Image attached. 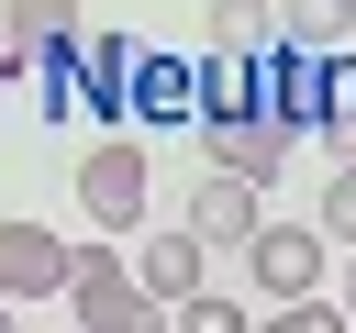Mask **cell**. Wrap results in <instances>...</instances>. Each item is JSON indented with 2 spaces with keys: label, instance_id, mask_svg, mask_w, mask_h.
<instances>
[{
  "label": "cell",
  "instance_id": "6da1fadb",
  "mask_svg": "<svg viewBox=\"0 0 356 333\" xmlns=\"http://www.w3.org/2000/svg\"><path fill=\"white\" fill-rule=\"evenodd\" d=\"M145 189H156V166H145V144H134V133H100V144L78 155V211H89V233L145 222Z\"/></svg>",
  "mask_w": 356,
  "mask_h": 333
},
{
  "label": "cell",
  "instance_id": "7a4b0ae2",
  "mask_svg": "<svg viewBox=\"0 0 356 333\" xmlns=\"http://www.w3.org/2000/svg\"><path fill=\"white\" fill-rule=\"evenodd\" d=\"M67 300H78V322H89V333H178V322L134 289V266H122L111 244H89V255L67 266Z\"/></svg>",
  "mask_w": 356,
  "mask_h": 333
},
{
  "label": "cell",
  "instance_id": "3957f363",
  "mask_svg": "<svg viewBox=\"0 0 356 333\" xmlns=\"http://www.w3.org/2000/svg\"><path fill=\"white\" fill-rule=\"evenodd\" d=\"M323 255H334V244H323L312 222H267V233L245 244V266H256V300H267V311H289V300H323Z\"/></svg>",
  "mask_w": 356,
  "mask_h": 333
},
{
  "label": "cell",
  "instance_id": "277c9868",
  "mask_svg": "<svg viewBox=\"0 0 356 333\" xmlns=\"http://www.w3.org/2000/svg\"><path fill=\"white\" fill-rule=\"evenodd\" d=\"M78 266V244L56 222H0V300H56Z\"/></svg>",
  "mask_w": 356,
  "mask_h": 333
},
{
  "label": "cell",
  "instance_id": "5b68a950",
  "mask_svg": "<svg viewBox=\"0 0 356 333\" xmlns=\"http://www.w3.org/2000/svg\"><path fill=\"white\" fill-rule=\"evenodd\" d=\"M323 67H334V56H300V44L267 56V122H278V133H323V100H334Z\"/></svg>",
  "mask_w": 356,
  "mask_h": 333
},
{
  "label": "cell",
  "instance_id": "8992f818",
  "mask_svg": "<svg viewBox=\"0 0 356 333\" xmlns=\"http://www.w3.org/2000/svg\"><path fill=\"white\" fill-rule=\"evenodd\" d=\"M189 233H200V244H256V233H267V189H245V178L211 166V178L189 189Z\"/></svg>",
  "mask_w": 356,
  "mask_h": 333
},
{
  "label": "cell",
  "instance_id": "52a82bcc",
  "mask_svg": "<svg viewBox=\"0 0 356 333\" xmlns=\"http://www.w3.org/2000/svg\"><path fill=\"white\" fill-rule=\"evenodd\" d=\"M134 289H145L156 311H178V300H200V233H189V222H167V233H145V255H134Z\"/></svg>",
  "mask_w": 356,
  "mask_h": 333
},
{
  "label": "cell",
  "instance_id": "ba28073f",
  "mask_svg": "<svg viewBox=\"0 0 356 333\" xmlns=\"http://www.w3.org/2000/svg\"><path fill=\"white\" fill-rule=\"evenodd\" d=\"M200 133H211V166H222V178H245V189H267V178H278V155H289V133H278L267 111H245V122H200Z\"/></svg>",
  "mask_w": 356,
  "mask_h": 333
},
{
  "label": "cell",
  "instance_id": "9c48e42d",
  "mask_svg": "<svg viewBox=\"0 0 356 333\" xmlns=\"http://www.w3.org/2000/svg\"><path fill=\"white\" fill-rule=\"evenodd\" d=\"M134 33H78V100L89 111H134Z\"/></svg>",
  "mask_w": 356,
  "mask_h": 333
},
{
  "label": "cell",
  "instance_id": "30bf717a",
  "mask_svg": "<svg viewBox=\"0 0 356 333\" xmlns=\"http://www.w3.org/2000/svg\"><path fill=\"white\" fill-rule=\"evenodd\" d=\"M134 122H200V67L134 56Z\"/></svg>",
  "mask_w": 356,
  "mask_h": 333
},
{
  "label": "cell",
  "instance_id": "8fae6325",
  "mask_svg": "<svg viewBox=\"0 0 356 333\" xmlns=\"http://www.w3.org/2000/svg\"><path fill=\"white\" fill-rule=\"evenodd\" d=\"M278 44H300V56H356V0H278Z\"/></svg>",
  "mask_w": 356,
  "mask_h": 333
},
{
  "label": "cell",
  "instance_id": "7c38bea8",
  "mask_svg": "<svg viewBox=\"0 0 356 333\" xmlns=\"http://www.w3.org/2000/svg\"><path fill=\"white\" fill-rule=\"evenodd\" d=\"M245 111H267V67L256 56H211L200 67V122H245Z\"/></svg>",
  "mask_w": 356,
  "mask_h": 333
},
{
  "label": "cell",
  "instance_id": "4fadbf2b",
  "mask_svg": "<svg viewBox=\"0 0 356 333\" xmlns=\"http://www.w3.org/2000/svg\"><path fill=\"white\" fill-rule=\"evenodd\" d=\"M0 44L33 56V44H78V0H0Z\"/></svg>",
  "mask_w": 356,
  "mask_h": 333
},
{
  "label": "cell",
  "instance_id": "5bb4252c",
  "mask_svg": "<svg viewBox=\"0 0 356 333\" xmlns=\"http://www.w3.org/2000/svg\"><path fill=\"white\" fill-rule=\"evenodd\" d=\"M200 33H211V56H267L278 11H267V0H211V11H200Z\"/></svg>",
  "mask_w": 356,
  "mask_h": 333
},
{
  "label": "cell",
  "instance_id": "9a60e30c",
  "mask_svg": "<svg viewBox=\"0 0 356 333\" xmlns=\"http://www.w3.org/2000/svg\"><path fill=\"white\" fill-rule=\"evenodd\" d=\"M323 78H334V100H323V144H334V166H356V56H334Z\"/></svg>",
  "mask_w": 356,
  "mask_h": 333
},
{
  "label": "cell",
  "instance_id": "2e32d148",
  "mask_svg": "<svg viewBox=\"0 0 356 333\" xmlns=\"http://www.w3.org/2000/svg\"><path fill=\"white\" fill-rule=\"evenodd\" d=\"M312 233L356 255V166H334V178H323V211H312Z\"/></svg>",
  "mask_w": 356,
  "mask_h": 333
},
{
  "label": "cell",
  "instance_id": "e0dca14e",
  "mask_svg": "<svg viewBox=\"0 0 356 333\" xmlns=\"http://www.w3.org/2000/svg\"><path fill=\"white\" fill-rule=\"evenodd\" d=\"M178 333H256V311L222 300V289H200V300H178Z\"/></svg>",
  "mask_w": 356,
  "mask_h": 333
},
{
  "label": "cell",
  "instance_id": "ac0fdd59",
  "mask_svg": "<svg viewBox=\"0 0 356 333\" xmlns=\"http://www.w3.org/2000/svg\"><path fill=\"white\" fill-rule=\"evenodd\" d=\"M256 333H345V311H334V300H289V311H267Z\"/></svg>",
  "mask_w": 356,
  "mask_h": 333
},
{
  "label": "cell",
  "instance_id": "d6986e66",
  "mask_svg": "<svg viewBox=\"0 0 356 333\" xmlns=\"http://www.w3.org/2000/svg\"><path fill=\"white\" fill-rule=\"evenodd\" d=\"M334 311H345V333H356V255H345V300H334Z\"/></svg>",
  "mask_w": 356,
  "mask_h": 333
},
{
  "label": "cell",
  "instance_id": "ffe728a7",
  "mask_svg": "<svg viewBox=\"0 0 356 333\" xmlns=\"http://www.w3.org/2000/svg\"><path fill=\"white\" fill-rule=\"evenodd\" d=\"M11 67H22V56H11V44H0V78H11Z\"/></svg>",
  "mask_w": 356,
  "mask_h": 333
},
{
  "label": "cell",
  "instance_id": "44dd1931",
  "mask_svg": "<svg viewBox=\"0 0 356 333\" xmlns=\"http://www.w3.org/2000/svg\"><path fill=\"white\" fill-rule=\"evenodd\" d=\"M0 333H11V300H0Z\"/></svg>",
  "mask_w": 356,
  "mask_h": 333
}]
</instances>
